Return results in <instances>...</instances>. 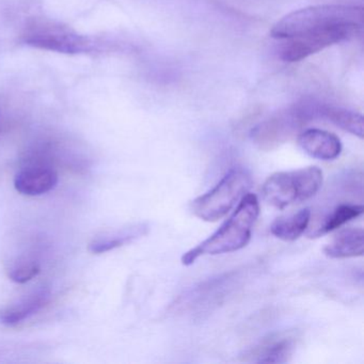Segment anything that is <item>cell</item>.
Here are the masks:
<instances>
[{"mask_svg": "<svg viewBox=\"0 0 364 364\" xmlns=\"http://www.w3.org/2000/svg\"><path fill=\"white\" fill-rule=\"evenodd\" d=\"M148 232L149 225L146 223H136V225L97 236L89 244L88 249L95 255H102V253L120 248L124 245L131 244L134 240L146 235Z\"/></svg>", "mask_w": 364, "mask_h": 364, "instance_id": "cell-12", "label": "cell"}, {"mask_svg": "<svg viewBox=\"0 0 364 364\" xmlns=\"http://www.w3.org/2000/svg\"><path fill=\"white\" fill-rule=\"evenodd\" d=\"M311 215L310 208H306L295 214L279 217L270 225V233L284 242H294L309 229Z\"/></svg>", "mask_w": 364, "mask_h": 364, "instance_id": "cell-14", "label": "cell"}, {"mask_svg": "<svg viewBox=\"0 0 364 364\" xmlns=\"http://www.w3.org/2000/svg\"><path fill=\"white\" fill-rule=\"evenodd\" d=\"M319 117L328 119L330 122L348 132L351 135L357 136L360 139L363 138L364 122L363 117L357 112L331 106H321L319 107Z\"/></svg>", "mask_w": 364, "mask_h": 364, "instance_id": "cell-16", "label": "cell"}, {"mask_svg": "<svg viewBox=\"0 0 364 364\" xmlns=\"http://www.w3.org/2000/svg\"><path fill=\"white\" fill-rule=\"evenodd\" d=\"M298 332L295 330L274 332L242 355V361L255 363H287L295 350Z\"/></svg>", "mask_w": 364, "mask_h": 364, "instance_id": "cell-8", "label": "cell"}, {"mask_svg": "<svg viewBox=\"0 0 364 364\" xmlns=\"http://www.w3.org/2000/svg\"><path fill=\"white\" fill-rule=\"evenodd\" d=\"M24 42L33 48L61 54H80L92 48V42L89 38L53 26L37 27L28 31L24 36Z\"/></svg>", "mask_w": 364, "mask_h": 364, "instance_id": "cell-7", "label": "cell"}, {"mask_svg": "<svg viewBox=\"0 0 364 364\" xmlns=\"http://www.w3.org/2000/svg\"><path fill=\"white\" fill-rule=\"evenodd\" d=\"M361 26L357 25H336L289 38L281 50V59L287 63L304 60L333 44L351 39L358 35Z\"/></svg>", "mask_w": 364, "mask_h": 364, "instance_id": "cell-6", "label": "cell"}, {"mask_svg": "<svg viewBox=\"0 0 364 364\" xmlns=\"http://www.w3.org/2000/svg\"><path fill=\"white\" fill-rule=\"evenodd\" d=\"M297 142L306 154L321 161H333L342 152L338 136L323 129H306L298 135Z\"/></svg>", "mask_w": 364, "mask_h": 364, "instance_id": "cell-9", "label": "cell"}, {"mask_svg": "<svg viewBox=\"0 0 364 364\" xmlns=\"http://www.w3.org/2000/svg\"><path fill=\"white\" fill-rule=\"evenodd\" d=\"M259 214V204L257 196L246 193L231 217L214 234L183 255V265H193L204 255H225L245 248L250 242Z\"/></svg>", "mask_w": 364, "mask_h": 364, "instance_id": "cell-1", "label": "cell"}, {"mask_svg": "<svg viewBox=\"0 0 364 364\" xmlns=\"http://www.w3.org/2000/svg\"><path fill=\"white\" fill-rule=\"evenodd\" d=\"M252 181L248 172L240 168H234L210 191L191 202V212L201 220L208 223L218 221L248 193Z\"/></svg>", "mask_w": 364, "mask_h": 364, "instance_id": "cell-4", "label": "cell"}, {"mask_svg": "<svg viewBox=\"0 0 364 364\" xmlns=\"http://www.w3.org/2000/svg\"><path fill=\"white\" fill-rule=\"evenodd\" d=\"M50 299V291L41 287L27 295L26 297L0 309V325L16 326L39 312Z\"/></svg>", "mask_w": 364, "mask_h": 364, "instance_id": "cell-11", "label": "cell"}, {"mask_svg": "<svg viewBox=\"0 0 364 364\" xmlns=\"http://www.w3.org/2000/svg\"><path fill=\"white\" fill-rule=\"evenodd\" d=\"M318 116V107L296 106L264 121L252 129V141L261 150L269 151L289 140L309 120Z\"/></svg>", "mask_w": 364, "mask_h": 364, "instance_id": "cell-5", "label": "cell"}, {"mask_svg": "<svg viewBox=\"0 0 364 364\" xmlns=\"http://www.w3.org/2000/svg\"><path fill=\"white\" fill-rule=\"evenodd\" d=\"M362 214H363V206L361 204H340L329 214L326 215L317 227L314 229L311 228L310 231L308 232V236L311 238L321 237L325 234L338 229L353 219L358 218Z\"/></svg>", "mask_w": 364, "mask_h": 364, "instance_id": "cell-15", "label": "cell"}, {"mask_svg": "<svg viewBox=\"0 0 364 364\" xmlns=\"http://www.w3.org/2000/svg\"><path fill=\"white\" fill-rule=\"evenodd\" d=\"M363 8L357 6L321 5L304 8L287 14L274 25L270 35L289 39L309 31L336 25H363Z\"/></svg>", "mask_w": 364, "mask_h": 364, "instance_id": "cell-2", "label": "cell"}, {"mask_svg": "<svg viewBox=\"0 0 364 364\" xmlns=\"http://www.w3.org/2000/svg\"><path fill=\"white\" fill-rule=\"evenodd\" d=\"M58 184V173L53 168L36 166L21 170L14 178L18 193L29 197L46 195Z\"/></svg>", "mask_w": 364, "mask_h": 364, "instance_id": "cell-10", "label": "cell"}, {"mask_svg": "<svg viewBox=\"0 0 364 364\" xmlns=\"http://www.w3.org/2000/svg\"><path fill=\"white\" fill-rule=\"evenodd\" d=\"M40 265L35 261H31V259H23V261L16 262V264L10 267L9 276L10 280L14 281L16 283L28 282L31 279L35 278L39 274Z\"/></svg>", "mask_w": 364, "mask_h": 364, "instance_id": "cell-17", "label": "cell"}, {"mask_svg": "<svg viewBox=\"0 0 364 364\" xmlns=\"http://www.w3.org/2000/svg\"><path fill=\"white\" fill-rule=\"evenodd\" d=\"M363 238L364 231L362 228L343 230L323 248V252L332 259L362 257L364 251Z\"/></svg>", "mask_w": 364, "mask_h": 364, "instance_id": "cell-13", "label": "cell"}, {"mask_svg": "<svg viewBox=\"0 0 364 364\" xmlns=\"http://www.w3.org/2000/svg\"><path fill=\"white\" fill-rule=\"evenodd\" d=\"M323 171L318 167L301 168L272 174L262 187L264 200L269 205L284 210L314 197L323 185Z\"/></svg>", "mask_w": 364, "mask_h": 364, "instance_id": "cell-3", "label": "cell"}]
</instances>
